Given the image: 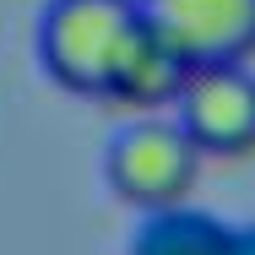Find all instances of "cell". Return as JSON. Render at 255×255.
I'll list each match as a JSON object with an SVG mask.
<instances>
[{
    "mask_svg": "<svg viewBox=\"0 0 255 255\" xmlns=\"http://www.w3.org/2000/svg\"><path fill=\"white\" fill-rule=\"evenodd\" d=\"M38 60L60 87L109 103H174L190 76L147 27L141 0H49Z\"/></svg>",
    "mask_w": 255,
    "mask_h": 255,
    "instance_id": "obj_1",
    "label": "cell"
},
{
    "mask_svg": "<svg viewBox=\"0 0 255 255\" xmlns=\"http://www.w3.org/2000/svg\"><path fill=\"white\" fill-rule=\"evenodd\" d=\"M201 157L206 152L190 141V130L174 114H136L109 136L103 179L120 201L141 206V212H174L190 196Z\"/></svg>",
    "mask_w": 255,
    "mask_h": 255,
    "instance_id": "obj_2",
    "label": "cell"
},
{
    "mask_svg": "<svg viewBox=\"0 0 255 255\" xmlns=\"http://www.w3.org/2000/svg\"><path fill=\"white\" fill-rule=\"evenodd\" d=\"M141 16L185 71L239 65L255 49V0H141Z\"/></svg>",
    "mask_w": 255,
    "mask_h": 255,
    "instance_id": "obj_3",
    "label": "cell"
},
{
    "mask_svg": "<svg viewBox=\"0 0 255 255\" xmlns=\"http://www.w3.org/2000/svg\"><path fill=\"white\" fill-rule=\"evenodd\" d=\"M174 120L190 130V141L201 152H250L255 147V71L239 65H206L190 71L179 98H174Z\"/></svg>",
    "mask_w": 255,
    "mask_h": 255,
    "instance_id": "obj_4",
    "label": "cell"
}]
</instances>
